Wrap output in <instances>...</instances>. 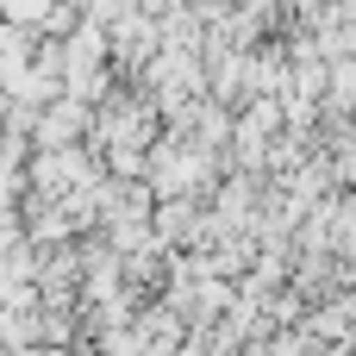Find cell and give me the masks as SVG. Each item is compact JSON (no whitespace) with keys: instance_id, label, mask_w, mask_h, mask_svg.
I'll use <instances>...</instances> for the list:
<instances>
[{"instance_id":"cell-1","label":"cell","mask_w":356,"mask_h":356,"mask_svg":"<svg viewBox=\"0 0 356 356\" xmlns=\"http://www.w3.org/2000/svg\"><path fill=\"white\" fill-rule=\"evenodd\" d=\"M56 6H63V0H0V13H6V19H19V25H31V31H44Z\"/></svg>"}]
</instances>
